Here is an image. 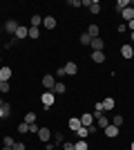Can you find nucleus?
I'll return each mask as SVG.
<instances>
[{"mask_svg": "<svg viewBox=\"0 0 134 150\" xmlns=\"http://www.w3.org/2000/svg\"><path fill=\"white\" fill-rule=\"evenodd\" d=\"M94 125L98 128V130H105L109 125V119L105 117V114H101V112H94Z\"/></svg>", "mask_w": 134, "mask_h": 150, "instance_id": "nucleus-1", "label": "nucleus"}, {"mask_svg": "<svg viewBox=\"0 0 134 150\" xmlns=\"http://www.w3.org/2000/svg\"><path fill=\"white\" fill-rule=\"evenodd\" d=\"M40 101H43V108H45V110H49V108L54 105V101H56V94H54V92H45L43 96H40Z\"/></svg>", "mask_w": 134, "mask_h": 150, "instance_id": "nucleus-2", "label": "nucleus"}, {"mask_svg": "<svg viewBox=\"0 0 134 150\" xmlns=\"http://www.w3.org/2000/svg\"><path fill=\"white\" fill-rule=\"evenodd\" d=\"M54 85H56V79H54L51 74H45L43 76V88H47V92H51Z\"/></svg>", "mask_w": 134, "mask_h": 150, "instance_id": "nucleus-3", "label": "nucleus"}, {"mask_svg": "<svg viewBox=\"0 0 134 150\" xmlns=\"http://www.w3.org/2000/svg\"><path fill=\"white\" fill-rule=\"evenodd\" d=\"M81 125H83V123H81V117H72V119L67 121V128H69V132H76Z\"/></svg>", "mask_w": 134, "mask_h": 150, "instance_id": "nucleus-4", "label": "nucleus"}, {"mask_svg": "<svg viewBox=\"0 0 134 150\" xmlns=\"http://www.w3.org/2000/svg\"><path fill=\"white\" fill-rule=\"evenodd\" d=\"M121 56H123V58H132V56H134V47H132L130 43L121 45Z\"/></svg>", "mask_w": 134, "mask_h": 150, "instance_id": "nucleus-5", "label": "nucleus"}, {"mask_svg": "<svg viewBox=\"0 0 134 150\" xmlns=\"http://www.w3.org/2000/svg\"><path fill=\"white\" fill-rule=\"evenodd\" d=\"M101 103H103V112H109V110H114V105H116V101L112 99V96H105Z\"/></svg>", "mask_w": 134, "mask_h": 150, "instance_id": "nucleus-6", "label": "nucleus"}, {"mask_svg": "<svg viewBox=\"0 0 134 150\" xmlns=\"http://www.w3.org/2000/svg\"><path fill=\"white\" fill-rule=\"evenodd\" d=\"M63 69H65V74H67V76H74V74L78 72V65H76L74 61H67V65H65Z\"/></svg>", "mask_w": 134, "mask_h": 150, "instance_id": "nucleus-7", "label": "nucleus"}, {"mask_svg": "<svg viewBox=\"0 0 134 150\" xmlns=\"http://www.w3.org/2000/svg\"><path fill=\"white\" fill-rule=\"evenodd\" d=\"M51 134H54V132H49V128H40V130H38V139H40V141H45V144H49Z\"/></svg>", "mask_w": 134, "mask_h": 150, "instance_id": "nucleus-8", "label": "nucleus"}, {"mask_svg": "<svg viewBox=\"0 0 134 150\" xmlns=\"http://www.w3.org/2000/svg\"><path fill=\"white\" fill-rule=\"evenodd\" d=\"M16 40H22V38H27L29 36V27H22V25H18V29H16Z\"/></svg>", "mask_w": 134, "mask_h": 150, "instance_id": "nucleus-9", "label": "nucleus"}, {"mask_svg": "<svg viewBox=\"0 0 134 150\" xmlns=\"http://www.w3.org/2000/svg\"><path fill=\"white\" fill-rule=\"evenodd\" d=\"M81 123L85 125V128H92V125H94V114H81Z\"/></svg>", "mask_w": 134, "mask_h": 150, "instance_id": "nucleus-10", "label": "nucleus"}, {"mask_svg": "<svg viewBox=\"0 0 134 150\" xmlns=\"http://www.w3.org/2000/svg\"><path fill=\"white\" fill-rule=\"evenodd\" d=\"M11 67H7V65H2V67H0V81H9V79H11Z\"/></svg>", "mask_w": 134, "mask_h": 150, "instance_id": "nucleus-11", "label": "nucleus"}, {"mask_svg": "<svg viewBox=\"0 0 134 150\" xmlns=\"http://www.w3.org/2000/svg\"><path fill=\"white\" fill-rule=\"evenodd\" d=\"M103 38L98 36V38H92V52H103Z\"/></svg>", "mask_w": 134, "mask_h": 150, "instance_id": "nucleus-12", "label": "nucleus"}, {"mask_svg": "<svg viewBox=\"0 0 134 150\" xmlns=\"http://www.w3.org/2000/svg\"><path fill=\"white\" fill-rule=\"evenodd\" d=\"M103 132H105V137L114 139L116 134H119V128H116V125H112V123H109V125H107V128H105V130H103Z\"/></svg>", "mask_w": 134, "mask_h": 150, "instance_id": "nucleus-13", "label": "nucleus"}, {"mask_svg": "<svg viewBox=\"0 0 134 150\" xmlns=\"http://www.w3.org/2000/svg\"><path fill=\"white\" fill-rule=\"evenodd\" d=\"M16 29H18V23H16V20H7L5 23V31L7 34H16Z\"/></svg>", "mask_w": 134, "mask_h": 150, "instance_id": "nucleus-14", "label": "nucleus"}, {"mask_svg": "<svg viewBox=\"0 0 134 150\" xmlns=\"http://www.w3.org/2000/svg\"><path fill=\"white\" fill-rule=\"evenodd\" d=\"M43 25L47 27V29H54V27H56V18H54V16H45V18H43Z\"/></svg>", "mask_w": 134, "mask_h": 150, "instance_id": "nucleus-15", "label": "nucleus"}, {"mask_svg": "<svg viewBox=\"0 0 134 150\" xmlns=\"http://www.w3.org/2000/svg\"><path fill=\"white\" fill-rule=\"evenodd\" d=\"M87 34H89V38H98V36H101L98 25H89V27H87Z\"/></svg>", "mask_w": 134, "mask_h": 150, "instance_id": "nucleus-16", "label": "nucleus"}, {"mask_svg": "<svg viewBox=\"0 0 134 150\" xmlns=\"http://www.w3.org/2000/svg\"><path fill=\"white\" fill-rule=\"evenodd\" d=\"M76 134H78V139H87L89 134H92V132H89V128H85V125H81V128H78V130H76Z\"/></svg>", "mask_w": 134, "mask_h": 150, "instance_id": "nucleus-17", "label": "nucleus"}, {"mask_svg": "<svg viewBox=\"0 0 134 150\" xmlns=\"http://www.w3.org/2000/svg\"><path fill=\"white\" fill-rule=\"evenodd\" d=\"M121 16H123V18H125V20L130 23V20H134V9H132V7H128V9H123V11H121Z\"/></svg>", "mask_w": 134, "mask_h": 150, "instance_id": "nucleus-18", "label": "nucleus"}, {"mask_svg": "<svg viewBox=\"0 0 134 150\" xmlns=\"http://www.w3.org/2000/svg\"><path fill=\"white\" fill-rule=\"evenodd\" d=\"M92 61L94 63H103L105 61V52H92Z\"/></svg>", "mask_w": 134, "mask_h": 150, "instance_id": "nucleus-19", "label": "nucleus"}, {"mask_svg": "<svg viewBox=\"0 0 134 150\" xmlns=\"http://www.w3.org/2000/svg\"><path fill=\"white\" fill-rule=\"evenodd\" d=\"M74 150H89V148H87V141H85V139L74 141Z\"/></svg>", "mask_w": 134, "mask_h": 150, "instance_id": "nucleus-20", "label": "nucleus"}, {"mask_svg": "<svg viewBox=\"0 0 134 150\" xmlns=\"http://www.w3.org/2000/svg\"><path fill=\"white\" fill-rule=\"evenodd\" d=\"M9 114H11V105L5 103V105L0 108V119H5V117H9Z\"/></svg>", "mask_w": 134, "mask_h": 150, "instance_id": "nucleus-21", "label": "nucleus"}, {"mask_svg": "<svg viewBox=\"0 0 134 150\" xmlns=\"http://www.w3.org/2000/svg\"><path fill=\"white\" fill-rule=\"evenodd\" d=\"M65 90H67V88H65V83L56 81V85H54V90H51V92H54V94H65Z\"/></svg>", "mask_w": 134, "mask_h": 150, "instance_id": "nucleus-22", "label": "nucleus"}, {"mask_svg": "<svg viewBox=\"0 0 134 150\" xmlns=\"http://www.w3.org/2000/svg\"><path fill=\"white\" fill-rule=\"evenodd\" d=\"M89 11H92V13H101V2H98V0H92V5H89Z\"/></svg>", "mask_w": 134, "mask_h": 150, "instance_id": "nucleus-23", "label": "nucleus"}, {"mask_svg": "<svg viewBox=\"0 0 134 150\" xmlns=\"http://www.w3.org/2000/svg\"><path fill=\"white\" fill-rule=\"evenodd\" d=\"M65 137H63V132H54V146H63Z\"/></svg>", "mask_w": 134, "mask_h": 150, "instance_id": "nucleus-24", "label": "nucleus"}, {"mask_svg": "<svg viewBox=\"0 0 134 150\" xmlns=\"http://www.w3.org/2000/svg\"><path fill=\"white\" fill-rule=\"evenodd\" d=\"M38 25H43V16L34 13V16H32V27H38Z\"/></svg>", "mask_w": 134, "mask_h": 150, "instance_id": "nucleus-25", "label": "nucleus"}, {"mask_svg": "<svg viewBox=\"0 0 134 150\" xmlns=\"http://www.w3.org/2000/svg\"><path fill=\"white\" fill-rule=\"evenodd\" d=\"M18 132H20V134H29V123H25V121L18 123Z\"/></svg>", "mask_w": 134, "mask_h": 150, "instance_id": "nucleus-26", "label": "nucleus"}, {"mask_svg": "<svg viewBox=\"0 0 134 150\" xmlns=\"http://www.w3.org/2000/svg\"><path fill=\"white\" fill-rule=\"evenodd\" d=\"M25 123H29V125L36 123V112H27L25 114Z\"/></svg>", "mask_w": 134, "mask_h": 150, "instance_id": "nucleus-27", "label": "nucleus"}, {"mask_svg": "<svg viewBox=\"0 0 134 150\" xmlns=\"http://www.w3.org/2000/svg\"><path fill=\"white\" fill-rule=\"evenodd\" d=\"M38 36H40V29H38V27H29V38H34V40H36Z\"/></svg>", "mask_w": 134, "mask_h": 150, "instance_id": "nucleus-28", "label": "nucleus"}, {"mask_svg": "<svg viewBox=\"0 0 134 150\" xmlns=\"http://www.w3.org/2000/svg\"><path fill=\"white\" fill-rule=\"evenodd\" d=\"M81 43H83V45H92V38H89L87 31H83V34H81Z\"/></svg>", "mask_w": 134, "mask_h": 150, "instance_id": "nucleus-29", "label": "nucleus"}, {"mask_svg": "<svg viewBox=\"0 0 134 150\" xmlns=\"http://www.w3.org/2000/svg\"><path fill=\"white\" fill-rule=\"evenodd\" d=\"M112 125H116V128H121V125H123V117H121V114H116L114 119H112Z\"/></svg>", "mask_w": 134, "mask_h": 150, "instance_id": "nucleus-30", "label": "nucleus"}, {"mask_svg": "<svg viewBox=\"0 0 134 150\" xmlns=\"http://www.w3.org/2000/svg\"><path fill=\"white\" fill-rule=\"evenodd\" d=\"M13 144H16V141H13V137H9V134L2 139V146H9V148H13Z\"/></svg>", "mask_w": 134, "mask_h": 150, "instance_id": "nucleus-31", "label": "nucleus"}, {"mask_svg": "<svg viewBox=\"0 0 134 150\" xmlns=\"http://www.w3.org/2000/svg\"><path fill=\"white\" fill-rule=\"evenodd\" d=\"M0 92H2V94L9 92V81H0Z\"/></svg>", "mask_w": 134, "mask_h": 150, "instance_id": "nucleus-32", "label": "nucleus"}, {"mask_svg": "<svg viewBox=\"0 0 134 150\" xmlns=\"http://www.w3.org/2000/svg\"><path fill=\"white\" fill-rule=\"evenodd\" d=\"M11 150H27V148H25V144H22V141H16Z\"/></svg>", "mask_w": 134, "mask_h": 150, "instance_id": "nucleus-33", "label": "nucleus"}, {"mask_svg": "<svg viewBox=\"0 0 134 150\" xmlns=\"http://www.w3.org/2000/svg\"><path fill=\"white\" fill-rule=\"evenodd\" d=\"M63 150H74V141H63Z\"/></svg>", "mask_w": 134, "mask_h": 150, "instance_id": "nucleus-34", "label": "nucleus"}, {"mask_svg": "<svg viewBox=\"0 0 134 150\" xmlns=\"http://www.w3.org/2000/svg\"><path fill=\"white\" fill-rule=\"evenodd\" d=\"M38 130H40L38 123H32V125H29V132H36V134H38Z\"/></svg>", "mask_w": 134, "mask_h": 150, "instance_id": "nucleus-35", "label": "nucleus"}, {"mask_svg": "<svg viewBox=\"0 0 134 150\" xmlns=\"http://www.w3.org/2000/svg\"><path fill=\"white\" fill-rule=\"evenodd\" d=\"M69 7H83V2L81 0H69Z\"/></svg>", "mask_w": 134, "mask_h": 150, "instance_id": "nucleus-36", "label": "nucleus"}, {"mask_svg": "<svg viewBox=\"0 0 134 150\" xmlns=\"http://www.w3.org/2000/svg\"><path fill=\"white\" fill-rule=\"evenodd\" d=\"M94 112H103V103H101V101H98V103L94 105Z\"/></svg>", "mask_w": 134, "mask_h": 150, "instance_id": "nucleus-37", "label": "nucleus"}, {"mask_svg": "<svg viewBox=\"0 0 134 150\" xmlns=\"http://www.w3.org/2000/svg\"><path fill=\"white\" fill-rule=\"evenodd\" d=\"M128 27H130V31H134V20H130V23H128Z\"/></svg>", "mask_w": 134, "mask_h": 150, "instance_id": "nucleus-38", "label": "nucleus"}, {"mask_svg": "<svg viewBox=\"0 0 134 150\" xmlns=\"http://www.w3.org/2000/svg\"><path fill=\"white\" fill-rule=\"evenodd\" d=\"M2 150H11V148H9V146H2Z\"/></svg>", "mask_w": 134, "mask_h": 150, "instance_id": "nucleus-39", "label": "nucleus"}, {"mask_svg": "<svg viewBox=\"0 0 134 150\" xmlns=\"http://www.w3.org/2000/svg\"><path fill=\"white\" fill-rule=\"evenodd\" d=\"M130 38H132V43H134V31H132V34H130Z\"/></svg>", "mask_w": 134, "mask_h": 150, "instance_id": "nucleus-40", "label": "nucleus"}, {"mask_svg": "<svg viewBox=\"0 0 134 150\" xmlns=\"http://www.w3.org/2000/svg\"><path fill=\"white\" fill-rule=\"evenodd\" d=\"M2 105H5V101H2V99H0V108H2Z\"/></svg>", "mask_w": 134, "mask_h": 150, "instance_id": "nucleus-41", "label": "nucleus"}, {"mask_svg": "<svg viewBox=\"0 0 134 150\" xmlns=\"http://www.w3.org/2000/svg\"><path fill=\"white\" fill-rule=\"evenodd\" d=\"M132 150H134V141H132Z\"/></svg>", "mask_w": 134, "mask_h": 150, "instance_id": "nucleus-42", "label": "nucleus"}]
</instances>
